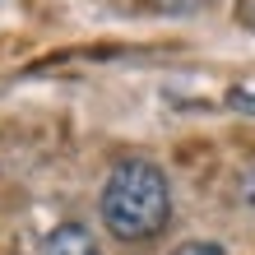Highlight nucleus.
<instances>
[{"label":"nucleus","instance_id":"obj_4","mask_svg":"<svg viewBox=\"0 0 255 255\" xmlns=\"http://www.w3.org/2000/svg\"><path fill=\"white\" fill-rule=\"evenodd\" d=\"M153 9H162V14H190V9H200V5H209V0H148Z\"/></svg>","mask_w":255,"mask_h":255},{"label":"nucleus","instance_id":"obj_5","mask_svg":"<svg viewBox=\"0 0 255 255\" xmlns=\"http://www.w3.org/2000/svg\"><path fill=\"white\" fill-rule=\"evenodd\" d=\"M172 255H228V251L214 246V242H186V246H176Z\"/></svg>","mask_w":255,"mask_h":255},{"label":"nucleus","instance_id":"obj_1","mask_svg":"<svg viewBox=\"0 0 255 255\" xmlns=\"http://www.w3.org/2000/svg\"><path fill=\"white\" fill-rule=\"evenodd\" d=\"M172 218V186L158 162L126 158L116 162L107 186H102V223L121 242H148L167 228Z\"/></svg>","mask_w":255,"mask_h":255},{"label":"nucleus","instance_id":"obj_6","mask_svg":"<svg viewBox=\"0 0 255 255\" xmlns=\"http://www.w3.org/2000/svg\"><path fill=\"white\" fill-rule=\"evenodd\" d=\"M246 200L255 204V167H251V176H246Z\"/></svg>","mask_w":255,"mask_h":255},{"label":"nucleus","instance_id":"obj_2","mask_svg":"<svg viewBox=\"0 0 255 255\" xmlns=\"http://www.w3.org/2000/svg\"><path fill=\"white\" fill-rule=\"evenodd\" d=\"M42 255H102V251H98L93 237H88L84 223H61V228H51V232H47Z\"/></svg>","mask_w":255,"mask_h":255},{"label":"nucleus","instance_id":"obj_3","mask_svg":"<svg viewBox=\"0 0 255 255\" xmlns=\"http://www.w3.org/2000/svg\"><path fill=\"white\" fill-rule=\"evenodd\" d=\"M228 107H232V112H251V116H255V84H237L232 93H228Z\"/></svg>","mask_w":255,"mask_h":255}]
</instances>
